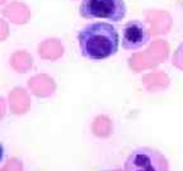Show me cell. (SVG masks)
<instances>
[{"instance_id":"1","label":"cell","mask_w":183,"mask_h":171,"mask_svg":"<svg viewBox=\"0 0 183 171\" xmlns=\"http://www.w3.org/2000/svg\"><path fill=\"white\" fill-rule=\"evenodd\" d=\"M78 45L84 58L89 61H104L117 53L120 36L112 23L93 22L79 30Z\"/></svg>"},{"instance_id":"3","label":"cell","mask_w":183,"mask_h":171,"mask_svg":"<svg viewBox=\"0 0 183 171\" xmlns=\"http://www.w3.org/2000/svg\"><path fill=\"white\" fill-rule=\"evenodd\" d=\"M123 171H169V164L158 149L139 147L127 156Z\"/></svg>"},{"instance_id":"6","label":"cell","mask_w":183,"mask_h":171,"mask_svg":"<svg viewBox=\"0 0 183 171\" xmlns=\"http://www.w3.org/2000/svg\"><path fill=\"white\" fill-rule=\"evenodd\" d=\"M60 51L62 52V46L56 38H47L38 46V55L44 58H55L60 55Z\"/></svg>"},{"instance_id":"5","label":"cell","mask_w":183,"mask_h":171,"mask_svg":"<svg viewBox=\"0 0 183 171\" xmlns=\"http://www.w3.org/2000/svg\"><path fill=\"white\" fill-rule=\"evenodd\" d=\"M3 17L12 24L24 26L31 19V9L22 2H12L3 9Z\"/></svg>"},{"instance_id":"8","label":"cell","mask_w":183,"mask_h":171,"mask_svg":"<svg viewBox=\"0 0 183 171\" xmlns=\"http://www.w3.org/2000/svg\"><path fill=\"white\" fill-rule=\"evenodd\" d=\"M3 155H4V149H3V146L0 143V161L3 160Z\"/></svg>"},{"instance_id":"2","label":"cell","mask_w":183,"mask_h":171,"mask_svg":"<svg viewBox=\"0 0 183 171\" xmlns=\"http://www.w3.org/2000/svg\"><path fill=\"white\" fill-rule=\"evenodd\" d=\"M125 0H81L79 14L84 19L121 22L126 17Z\"/></svg>"},{"instance_id":"4","label":"cell","mask_w":183,"mask_h":171,"mask_svg":"<svg viewBox=\"0 0 183 171\" xmlns=\"http://www.w3.org/2000/svg\"><path fill=\"white\" fill-rule=\"evenodd\" d=\"M150 41V29L140 20L127 22L122 30V47L126 51H135L148 45Z\"/></svg>"},{"instance_id":"10","label":"cell","mask_w":183,"mask_h":171,"mask_svg":"<svg viewBox=\"0 0 183 171\" xmlns=\"http://www.w3.org/2000/svg\"><path fill=\"white\" fill-rule=\"evenodd\" d=\"M104 171H112V170H104Z\"/></svg>"},{"instance_id":"9","label":"cell","mask_w":183,"mask_h":171,"mask_svg":"<svg viewBox=\"0 0 183 171\" xmlns=\"http://www.w3.org/2000/svg\"><path fill=\"white\" fill-rule=\"evenodd\" d=\"M6 2H8V0H0V6H2V5H4Z\"/></svg>"},{"instance_id":"7","label":"cell","mask_w":183,"mask_h":171,"mask_svg":"<svg viewBox=\"0 0 183 171\" xmlns=\"http://www.w3.org/2000/svg\"><path fill=\"white\" fill-rule=\"evenodd\" d=\"M9 23L6 22L5 19L0 18V42H3L8 38L9 36Z\"/></svg>"}]
</instances>
